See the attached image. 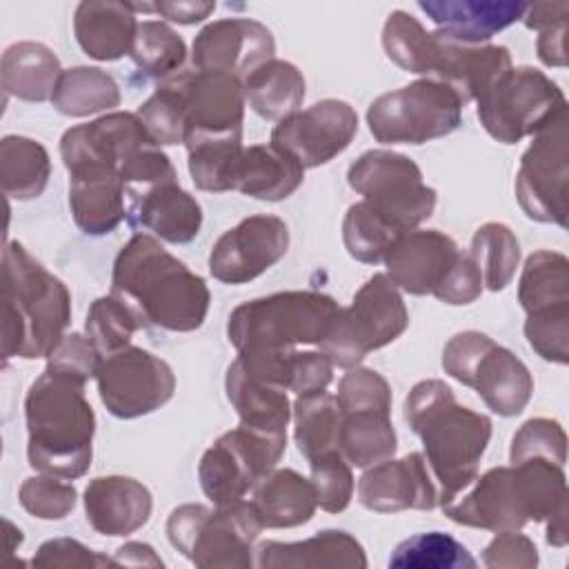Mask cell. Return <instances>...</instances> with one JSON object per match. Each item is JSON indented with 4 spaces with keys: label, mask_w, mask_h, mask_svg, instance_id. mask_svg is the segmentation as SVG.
<instances>
[{
    "label": "cell",
    "mask_w": 569,
    "mask_h": 569,
    "mask_svg": "<svg viewBox=\"0 0 569 569\" xmlns=\"http://www.w3.org/2000/svg\"><path fill=\"white\" fill-rule=\"evenodd\" d=\"M111 293L136 313L142 327L171 333L200 329L211 302L207 282L151 233H136L118 251Z\"/></svg>",
    "instance_id": "6da1fadb"
},
{
    "label": "cell",
    "mask_w": 569,
    "mask_h": 569,
    "mask_svg": "<svg viewBox=\"0 0 569 569\" xmlns=\"http://www.w3.org/2000/svg\"><path fill=\"white\" fill-rule=\"evenodd\" d=\"M405 420L422 440L425 460L440 489V507L460 496L478 476L491 440V420L456 402L442 380H420L405 398Z\"/></svg>",
    "instance_id": "7a4b0ae2"
},
{
    "label": "cell",
    "mask_w": 569,
    "mask_h": 569,
    "mask_svg": "<svg viewBox=\"0 0 569 569\" xmlns=\"http://www.w3.org/2000/svg\"><path fill=\"white\" fill-rule=\"evenodd\" d=\"M440 509L456 525L496 533L545 522L567 509L565 467L545 458L493 467Z\"/></svg>",
    "instance_id": "3957f363"
},
{
    "label": "cell",
    "mask_w": 569,
    "mask_h": 569,
    "mask_svg": "<svg viewBox=\"0 0 569 569\" xmlns=\"http://www.w3.org/2000/svg\"><path fill=\"white\" fill-rule=\"evenodd\" d=\"M27 460L38 473L76 480L87 473L93 456L96 416L84 382L44 371L24 396Z\"/></svg>",
    "instance_id": "277c9868"
},
{
    "label": "cell",
    "mask_w": 569,
    "mask_h": 569,
    "mask_svg": "<svg viewBox=\"0 0 569 569\" xmlns=\"http://www.w3.org/2000/svg\"><path fill=\"white\" fill-rule=\"evenodd\" d=\"M2 358H47L71 322V293L18 240L2 251Z\"/></svg>",
    "instance_id": "5b68a950"
},
{
    "label": "cell",
    "mask_w": 569,
    "mask_h": 569,
    "mask_svg": "<svg viewBox=\"0 0 569 569\" xmlns=\"http://www.w3.org/2000/svg\"><path fill=\"white\" fill-rule=\"evenodd\" d=\"M340 305L320 291H278L238 305L229 313L227 338L236 351L296 349L320 345Z\"/></svg>",
    "instance_id": "8992f818"
},
{
    "label": "cell",
    "mask_w": 569,
    "mask_h": 569,
    "mask_svg": "<svg viewBox=\"0 0 569 569\" xmlns=\"http://www.w3.org/2000/svg\"><path fill=\"white\" fill-rule=\"evenodd\" d=\"M262 529L247 500L216 505V509L187 502L176 507L167 520L171 547L200 569L251 567L253 542Z\"/></svg>",
    "instance_id": "52a82bcc"
},
{
    "label": "cell",
    "mask_w": 569,
    "mask_h": 569,
    "mask_svg": "<svg viewBox=\"0 0 569 569\" xmlns=\"http://www.w3.org/2000/svg\"><path fill=\"white\" fill-rule=\"evenodd\" d=\"M442 369L460 385L471 387L502 418L522 413L533 393L527 365L482 331L469 329L449 338L442 349Z\"/></svg>",
    "instance_id": "ba28073f"
},
{
    "label": "cell",
    "mask_w": 569,
    "mask_h": 569,
    "mask_svg": "<svg viewBox=\"0 0 569 569\" xmlns=\"http://www.w3.org/2000/svg\"><path fill=\"white\" fill-rule=\"evenodd\" d=\"M409 327V311L400 289L385 276L373 273L353 296L349 307H340L320 351L333 367L351 369L358 362L393 342Z\"/></svg>",
    "instance_id": "9c48e42d"
},
{
    "label": "cell",
    "mask_w": 569,
    "mask_h": 569,
    "mask_svg": "<svg viewBox=\"0 0 569 569\" xmlns=\"http://www.w3.org/2000/svg\"><path fill=\"white\" fill-rule=\"evenodd\" d=\"M478 118L485 131L502 142L516 144L536 136L558 116L567 113L562 89L536 67H511L500 73L478 98Z\"/></svg>",
    "instance_id": "30bf717a"
},
{
    "label": "cell",
    "mask_w": 569,
    "mask_h": 569,
    "mask_svg": "<svg viewBox=\"0 0 569 569\" xmlns=\"http://www.w3.org/2000/svg\"><path fill=\"white\" fill-rule=\"evenodd\" d=\"M465 102L433 78H420L378 96L367 109L371 136L382 144H425L453 133Z\"/></svg>",
    "instance_id": "8fae6325"
},
{
    "label": "cell",
    "mask_w": 569,
    "mask_h": 569,
    "mask_svg": "<svg viewBox=\"0 0 569 569\" xmlns=\"http://www.w3.org/2000/svg\"><path fill=\"white\" fill-rule=\"evenodd\" d=\"M349 187L400 236L418 229L436 209V189L425 184L420 167L389 149L365 151L347 171Z\"/></svg>",
    "instance_id": "7c38bea8"
},
{
    "label": "cell",
    "mask_w": 569,
    "mask_h": 569,
    "mask_svg": "<svg viewBox=\"0 0 569 569\" xmlns=\"http://www.w3.org/2000/svg\"><path fill=\"white\" fill-rule=\"evenodd\" d=\"M338 451L351 467L367 469L393 458L398 438L391 422V387L376 369L351 367L338 385Z\"/></svg>",
    "instance_id": "4fadbf2b"
},
{
    "label": "cell",
    "mask_w": 569,
    "mask_h": 569,
    "mask_svg": "<svg viewBox=\"0 0 569 569\" xmlns=\"http://www.w3.org/2000/svg\"><path fill=\"white\" fill-rule=\"evenodd\" d=\"M287 449V433L251 427L224 431L200 458L198 480L213 505L244 500L256 485L276 469Z\"/></svg>",
    "instance_id": "5bb4252c"
},
{
    "label": "cell",
    "mask_w": 569,
    "mask_h": 569,
    "mask_svg": "<svg viewBox=\"0 0 569 569\" xmlns=\"http://www.w3.org/2000/svg\"><path fill=\"white\" fill-rule=\"evenodd\" d=\"M569 133L567 113L533 136L516 173V198L529 220L567 227Z\"/></svg>",
    "instance_id": "9a60e30c"
},
{
    "label": "cell",
    "mask_w": 569,
    "mask_h": 569,
    "mask_svg": "<svg viewBox=\"0 0 569 569\" xmlns=\"http://www.w3.org/2000/svg\"><path fill=\"white\" fill-rule=\"evenodd\" d=\"M96 382L107 411L122 420L158 411L176 391V376L169 362L133 345L104 356Z\"/></svg>",
    "instance_id": "2e32d148"
},
{
    "label": "cell",
    "mask_w": 569,
    "mask_h": 569,
    "mask_svg": "<svg viewBox=\"0 0 569 569\" xmlns=\"http://www.w3.org/2000/svg\"><path fill=\"white\" fill-rule=\"evenodd\" d=\"M178 96L184 120V144L200 138L242 136V80L218 71H178L167 78Z\"/></svg>",
    "instance_id": "e0dca14e"
},
{
    "label": "cell",
    "mask_w": 569,
    "mask_h": 569,
    "mask_svg": "<svg viewBox=\"0 0 569 569\" xmlns=\"http://www.w3.org/2000/svg\"><path fill=\"white\" fill-rule=\"evenodd\" d=\"M358 133L356 109L338 98H325L282 118L271 142L291 153L305 169H316L342 153Z\"/></svg>",
    "instance_id": "ac0fdd59"
},
{
    "label": "cell",
    "mask_w": 569,
    "mask_h": 569,
    "mask_svg": "<svg viewBox=\"0 0 569 569\" xmlns=\"http://www.w3.org/2000/svg\"><path fill=\"white\" fill-rule=\"evenodd\" d=\"M289 251V227L271 213H256L227 229L211 247L209 273L224 284L262 276Z\"/></svg>",
    "instance_id": "d6986e66"
},
{
    "label": "cell",
    "mask_w": 569,
    "mask_h": 569,
    "mask_svg": "<svg viewBox=\"0 0 569 569\" xmlns=\"http://www.w3.org/2000/svg\"><path fill=\"white\" fill-rule=\"evenodd\" d=\"M156 144L144 131L140 118L131 111H111L91 122L67 129L60 138V156L67 171L87 167H120L140 149Z\"/></svg>",
    "instance_id": "ffe728a7"
},
{
    "label": "cell",
    "mask_w": 569,
    "mask_h": 569,
    "mask_svg": "<svg viewBox=\"0 0 569 569\" xmlns=\"http://www.w3.org/2000/svg\"><path fill=\"white\" fill-rule=\"evenodd\" d=\"M276 53L273 33L253 18H220L204 24L191 47L198 71H218L244 78Z\"/></svg>",
    "instance_id": "44dd1931"
},
{
    "label": "cell",
    "mask_w": 569,
    "mask_h": 569,
    "mask_svg": "<svg viewBox=\"0 0 569 569\" xmlns=\"http://www.w3.org/2000/svg\"><path fill=\"white\" fill-rule=\"evenodd\" d=\"M358 500L376 513L431 511L440 507V489L425 456L411 451L398 460L387 458L367 467L358 480Z\"/></svg>",
    "instance_id": "7402d4cb"
},
{
    "label": "cell",
    "mask_w": 569,
    "mask_h": 569,
    "mask_svg": "<svg viewBox=\"0 0 569 569\" xmlns=\"http://www.w3.org/2000/svg\"><path fill=\"white\" fill-rule=\"evenodd\" d=\"M462 251L456 240L438 229H413L402 233L385 256V276L411 296H433Z\"/></svg>",
    "instance_id": "603a6c76"
},
{
    "label": "cell",
    "mask_w": 569,
    "mask_h": 569,
    "mask_svg": "<svg viewBox=\"0 0 569 569\" xmlns=\"http://www.w3.org/2000/svg\"><path fill=\"white\" fill-rule=\"evenodd\" d=\"M127 198L129 224L151 231L153 238L169 244H187L200 233L202 207L178 182H162Z\"/></svg>",
    "instance_id": "cb8c5ba5"
},
{
    "label": "cell",
    "mask_w": 569,
    "mask_h": 569,
    "mask_svg": "<svg viewBox=\"0 0 569 569\" xmlns=\"http://www.w3.org/2000/svg\"><path fill=\"white\" fill-rule=\"evenodd\" d=\"M84 513L93 531L116 538L129 536L151 518V491L129 476H98L84 487Z\"/></svg>",
    "instance_id": "d4e9b609"
},
{
    "label": "cell",
    "mask_w": 569,
    "mask_h": 569,
    "mask_svg": "<svg viewBox=\"0 0 569 569\" xmlns=\"http://www.w3.org/2000/svg\"><path fill=\"white\" fill-rule=\"evenodd\" d=\"M529 2L516 0H420L418 9L449 40L487 44L498 31L522 20Z\"/></svg>",
    "instance_id": "484cf974"
},
{
    "label": "cell",
    "mask_w": 569,
    "mask_h": 569,
    "mask_svg": "<svg viewBox=\"0 0 569 569\" xmlns=\"http://www.w3.org/2000/svg\"><path fill=\"white\" fill-rule=\"evenodd\" d=\"M253 565L260 569H365L367 556L351 533L325 529L300 542H260Z\"/></svg>",
    "instance_id": "4316f807"
},
{
    "label": "cell",
    "mask_w": 569,
    "mask_h": 569,
    "mask_svg": "<svg viewBox=\"0 0 569 569\" xmlns=\"http://www.w3.org/2000/svg\"><path fill=\"white\" fill-rule=\"evenodd\" d=\"M124 182L118 171L87 167L69 173V209L87 236L111 233L124 218Z\"/></svg>",
    "instance_id": "83f0119b"
},
{
    "label": "cell",
    "mask_w": 569,
    "mask_h": 569,
    "mask_svg": "<svg viewBox=\"0 0 569 569\" xmlns=\"http://www.w3.org/2000/svg\"><path fill=\"white\" fill-rule=\"evenodd\" d=\"M138 24L131 4L118 0H82L73 13V33L80 49L100 62H113L131 53Z\"/></svg>",
    "instance_id": "f1b7e54d"
},
{
    "label": "cell",
    "mask_w": 569,
    "mask_h": 569,
    "mask_svg": "<svg viewBox=\"0 0 569 569\" xmlns=\"http://www.w3.org/2000/svg\"><path fill=\"white\" fill-rule=\"evenodd\" d=\"M224 391L240 418V425L269 433H287V425L291 420L287 389L253 376L236 358L227 367Z\"/></svg>",
    "instance_id": "f546056e"
},
{
    "label": "cell",
    "mask_w": 569,
    "mask_h": 569,
    "mask_svg": "<svg viewBox=\"0 0 569 569\" xmlns=\"http://www.w3.org/2000/svg\"><path fill=\"white\" fill-rule=\"evenodd\" d=\"M305 180V167L273 142L242 149L233 189L267 202L289 198Z\"/></svg>",
    "instance_id": "4dcf8cb0"
},
{
    "label": "cell",
    "mask_w": 569,
    "mask_h": 569,
    "mask_svg": "<svg viewBox=\"0 0 569 569\" xmlns=\"http://www.w3.org/2000/svg\"><path fill=\"white\" fill-rule=\"evenodd\" d=\"M260 525L267 529H291L307 525L316 509V489L311 480L293 469H273L253 489L249 500Z\"/></svg>",
    "instance_id": "1f68e13d"
},
{
    "label": "cell",
    "mask_w": 569,
    "mask_h": 569,
    "mask_svg": "<svg viewBox=\"0 0 569 569\" xmlns=\"http://www.w3.org/2000/svg\"><path fill=\"white\" fill-rule=\"evenodd\" d=\"M2 89L24 102L51 100L58 78L62 73L53 49L42 42H13L2 53Z\"/></svg>",
    "instance_id": "d6a6232c"
},
{
    "label": "cell",
    "mask_w": 569,
    "mask_h": 569,
    "mask_svg": "<svg viewBox=\"0 0 569 569\" xmlns=\"http://www.w3.org/2000/svg\"><path fill=\"white\" fill-rule=\"evenodd\" d=\"M244 98L251 109L264 118L280 122L300 111L307 84L302 71L280 58H271L242 78Z\"/></svg>",
    "instance_id": "836d02e7"
},
{
    "label": "cell",
    "mask_w": 569,
    "mask_h": 569,
    "mask_svg": "<svg viewBox=\"0 0 569 569\" xmlns=\"http://www.w3.org/2000/svg\"><path fill=\"white\" fill-rule=\"evenodd\" d=\"M518 302L527 316L569 309V260L560 251H533L520 273Z\"/></svg>",
    "instance_id": "e575fe53"
},
{
    "label": "cell",
    "mask_w": 569,
    "mask_h": 569,
    "mask_svg": "<svg viewBox=\"0 0 569 569\" xmlns=\"http://www.w3.org/2000/svg\"><path fill=\"white\" fill-rule=\"evenodd\" d=\"M120 100L122 96L118 82L100 67L64 69L51 96L53 109L69 118H87L111 111L120 104Z\"/></svg>",
    "instance_id": "d590c367"
},
{
    "label": "cell",
    "mask_w": 569,
    "mask_h": 569,
    "mask_svg": "<svg viewBox=\"0 0 569 569\" xmlns=\"http://www.w3.org/2000/svg\"><path fill=\"white\" fill-rule=\"evenodd\" d=\"M51 160L47 149L27 136H4L0 140V184L13 200L38 198L49 182Z\"/></svg>",
    "instance_id": "8d00e7d4"
},
{
    "label": "cell",
    "mask_w": 569,
    "mask_h": 569,
    "mask_svg": "<svg viewBox=\"0 0 569 569\" xmlns=\"http://www.w3.org/2000/svg\"><path fill=\"white\" fill-rule=\"evenodd\" d=\"M382 49L402 71L431 78L438 58V36L427 31L411 13L396 9L385 20Z\"/></svg>",
    "instance_id": "74e56055"
},
{
    "label": "cell",
    "mask_w": 569,
    "mask_h": 569,
    "mask_svg": "<svg viewBox=\"0 0 569 569\" xmlns=\"http://www.w3.org/2000/svg\"><path fill=\"white\" fill-rule=\"evenodd\" d=\"M293 416V440L298 451L311 460L313 456L338 449L340 431V407L338 398L327 389L309 396H296L291 405Z\"/></svg>",
    "instance_id": "f35d334b"
},
{
    "label": "cell",
    "mask_w": 569,
    "mask_h": 569,
    "mask_svg": "<svg viewBox=\"0 0 569 569\" xmlns=\"http://www.w3.org/2000/svg\"><path fill=\"white\" fill-rule=\"evenodd\" d=\"M467 253L476 262L482 284L496 293L507 289L516 276L520 262V242L507 224L485 222L476 229Z\"/></svg>",
    "instance_id": "ab89813d"
},
{
    "label": "cell",
    "mask_w": 569,
    "mask_h": 569,
    "mask_svg": "<svg viewBox=\"0 0 569 569\" xmlns=\"http://www.w3.org/2000/svg\"><path fill=\"white\" fill-rule=\"evenodd\" d=\"M187 164L193 184L200 191L222 193L231 191L236 182L238 160L242 156V136H222V138H200L184 144Z\"/></svg>",
    "instance_id": "60d3db41"
},
{
    "label": "cell",
    "mask_w": 569,
    "mask_h": 569,
    "mask_svg": "<svg viewBox=\"0 0 569 569\" xmlns=\"http://www.w3.org/2000/svg\"><path fill=\"white\" fill-rule=\"evenodd\" d=\"M129 56L144 76L167 80L184 64L187 44L167 22L142 20Z\"/></svg>",
    "instance_id": "b9f144b4"
},
{
    "label": "cell",
    "mask_w": 569,
    "mask_h": 569,
    "mask_svg": "<svg viewBox=\"0 0 569 569\" xmlns=\"http://www.w3.org/2000/svg\"><path fill=\"white\" fill-rule=\"evenodd\" d=\"M389 567L471 569L476 567V558L453 536L442 531H427L402 540L391 551Z\"/></svg>",
    "instance_id": "7bdbcfd3"
},
{
    "label": "cell",
    "mask_w": 569,
    "mask_h": 569,
    "mask_svg": "<svg viewBox=\"0 0 569 569\" xmlns=\"http://www.w3.org/2000/svg\"><path fill=\"white\" fill-rule=\"evenodd\" d=\"M400 233L385 222L365 200L353 202L342 220V242L347 253L365 264H378L385 260L389 247Z\"/></svg>",
    "instance_id": "ee69618b"
},
{
    "label": "cell",
    "mask_w": 569,
    "mask_h": 569,
    "mask_svg": "<svg viewBox=\"0 0 569 569\" xmlns=\"http://www.w3.org/2000/svg\"><path fill=\"white\" fill-rule=\"evenodd\" d=\"M140 327L142 325L136 313L120 298L109 293L91 302L84 320V336L102 356H111L129 347L133 333Z\"/></svg>",
    "instance_id": "f6af8a7d"
},
{
    "label": "cell",
    "mask_w": 569,
    "mask_h": 569,
    "mask_svg": "<svg viewBox=\"0 0 569 569\" xmlns=\"http://www.w3.org/2000/svg\"><path fill=\"white\" fill-rule=\"evenodd\" d=\"M311 485L316 489L318 507L329 513H340L353 498L351 465L338 449H327L309 460Z\"/></svg>",
    "instance_id": "bcb514c9"
},
{
    "label": "cell",
    "mask_w": 569,
    "mask_h": 569,
    "mask_svg": "<svg viewBox=\"0 0 569 569\" xmlns=\"http://www.w3.org/2000/svg\"><path fill=\"white\" fill-rule=\"evenodd\" d=\"M136 116L140 118L144 131L158 147L184 144V120L176 91L167 80L138 107Z\"/></svg>",
    "instance_id": "7dc6e473"
},
{
    "label": "cell",
    "mask_w": 569,
    "mask_h": 569,
    "mask_svg": "<svg viewBox=\"0 0 569 569\" xmlns=\"http://www.w3.org/2000/svg\"><path fill=\"white\" fill-rule=\"evenodd\" d=\"M18 500L27 513L40 520L67 518L78 500V491L71 482L56 476H29L20 485Z\"/></svg>",
    "instance_id": "c3c4849f"
},
{
    "label": "cell",
    "mask_w": 569,
    "mask_h": 569,
    "mask_svg": "<svg viewBox=\"0 0 569 569\" xmlns=\"http://www.w3.org/2000/svg\"><path fill=\"white\" fill-rule=\"evenodd\" d=\"M527 458H545L560 467L567 462V433L558 420L531 418L511 438L509 460L520 462Z\"/></svg>",
    "instance_id": "681fc988"
},
{
    "label": "cell",
    "mask_w": 569,
    "mask_h": 569,
    "mask_svg": "<svg viewBox=\"0 0 569 569\" xmlns=\"http://www.w3.org/2000/svg\"><path fill=\"white\" fill-rule=\"evenodd\" d=\"M529 347L547 362H569V309L533 313L525 320Z\"/></svg>",
    "instance_id": "f907efd6"
},
{
    "label": "cell",
    "mask_w": 569,
    "mask_h": 569,
    "mask_svg": "<svg viewBox=\"0 0 569 569\" xmlns=\"http://www.w3.org/2000/svg\"><path fill=\"white\" fill-rule=\"evenodd\" d=\"M100 362L102 353L82 333H64V338L47 356V369L80 380L84 385L87 380L96 378Z\"/></svg>",
    "instance_id": "816d5d0a"
},
{
    "label": "cell",
    "mask_w": 569,
    "mask_h": 569,
    "mask_svg": "<svg viewBox=\"0 0 569 569\" xmlns=\"http://www.w3.org/2000/svg\"><path fill=\"white\" fill-rule=\"evenodd\" d=\"M482 565L489 569H533L538 565V549L518 529L498 531L482 551Z\"/></svg>",
    "instance_id": "f5cc1de1"
},
{
    "label": "cell",
    "mask_w": 569,
    "mask_h": 569,
    "mask_svg": "<svg viewBox=\"0 0 569 569\" xmlns=\"http://www.w3.org/2000/svg\"><path fill=\"white\" fill-rule=\"evenodd\" d=\"M31 565L36 567H64V569H73V567H116L113 558H107L98 551H91L89 547H84L80 540L73 538H51L47 542L40 545V549L36 551V556L31 558Z\"/></svg>",
    "instance_id": "db71d44e"
},
{
    "label": "cell",
    "mask_w": 569,
    "mask_h": 569,
    "mask_svg": "<svg viewBox=\"0 0 569 569\" xmlns=\"http://www.w3.org/2000/svg\"><path fill=\"white\" fill-rule=\"evenodd\" d=\"M485 284H482V276L476 267V262L471 260L469 253L462 251L458 264L451 269L449 278L445 280V284L433 293V298H438L445 305H471L480 298Z\"/></svg>",
    "instance_id": "11a10c76"
},
{
    "label": "cell",
    "mask_w": 569,
    "mask_h": 569,
    "mask_svg": "<svg viewBox=\"0 0 569 569\" xmlns=\"http://www.w3.org/2000/svg\"><path fill=\"white\" fill-rule=\"evenodd\" d=\"M153 11L176 24H198L216 11V2L204 0H162L153 2Z\"/></svg>",
    "instance_id": "9f6ffc18"
},
{
    "label": "cell",
    "mask_w": 569,
    "mask_h": 569,
    "mask_svg": "<svg viewBox=\"0 0 569 569\" xmlns=\"http://www.w3.org/2000/svg\"><path fill=\"white\" fill-rule=\"evenodd\" d=\"M536 49L542 64L567 67V22L540 31Z\"/></svg>",
    "instance_id": "6f0895ef"
},
{
    "label": "cell",
    "mask_w": 569,
    "mask_h": 569,
    "mask_svg": "<svg viewBox=\"0 0 569 569\" xmlns=\"http://www.w3.org/2000/svg\"><path fill=\"white\" fill-rule=\"evenodd\" d=\"M522 22L527 29L545 31L556 24L569 22V2H533L527 7Z\"/></svg>",
    "instance_id": "680465c9"
},
{
    "label": "cell",
    "mask_w": 569,
    "mask_h": 569,
    "mask_svg": "<svg viewBox=\"0 0 569 569\" xmlns=\"http://www.w3.org/2000/svg\"><path fill=\"white\" fill-rule=\"evenodd\" d=\"M113 565L124 567H162L160 556L147 542H124L113 556Z\"/></svg>",
    "instance_id": "91938a15"
},
{
    "label": "cell",
    "mask_w": 569,
    "mask_h": 569,
    "mask_svg": "<svg viewBox=\"0 0 569 569\" xmlns=\"http://www.w3.org/2000/svg\"><path fill=\"white\" fill-rule=\"evenodd\" d=\"M4 527H7V538H9V545H7V549H9V553H13L16 551V545L20 547L22 545V531L18 529V527H13V522L11 520H4Z\"/></svg>",
    "instance_id": "94428289"
}]
</instances>
